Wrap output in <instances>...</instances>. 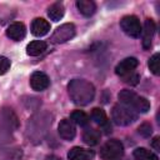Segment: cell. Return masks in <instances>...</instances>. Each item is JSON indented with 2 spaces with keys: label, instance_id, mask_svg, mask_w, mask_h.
<instances>
[{
  "label": "cell",
  "instance_id": "1",
  "mask_svg": "<svg viewBox=\"0 0 160 160\" xmlns=\"http://www.w3.org/2000/svg\"><path fill=\"white\" fill-rule=\"evenodd\" d=\"M68 92L71 100L80 106L90 104L95 98L94 85L84 79H72L68 84Z\"/></svg>",
  "mask_w": 160,
  "mask_h": 160
},
{
  "label": "cell",
  "instance_id": "2",
  "mask_svg": "<svg viewBox=\"0 0 160 160\" xmlns=\"http://www.w3.org/2000/svg\"><path fill=\"white\" fill-rule=\"evenodd\" d=\"M118 98L122 105L128 106L129 109H131L134 111L146 112L150 110V101L146 98L138 95L132 90H121L119 92Z\"/></svg>",
  "mask_w": 160,
  "mask_h": 160
},
{
  "label": "cell",
  "instance_id": "3",
  "mask_svg": "<svg viewBox=\"0 0 160 160\" xmlns=\"http://www.w3.org/2000/svg\"><path fill=\"white\" fill-rule=\"evenodd\" d=\"M111 118L116 125L126 126L136 120V114L125 105H115L111 110Z\"/></svg>",
  "mask_w": 160,
  "mask_h": 160
},
{
  "label": "cell",
  "instance_id": "4",
  "mask_svg": "<svg viewBox=\"0 0 160 160\" xmlns=\"http://www.w3.org/2000/svg\"><path fill=\"white\" fill-rule=\"evenodd\" d=\"M124 154V146L120 140L112 139L106 141L100 149V156L104 160H118Z\"/></svg>",
  "mask_w": 160,
  "mask_h": 160
},
{
  "label": "cell",
  "instance_id": "5",
  "mask_svg": "<svg viewBox=\"0 0 160 160\" xmlns=\"http://www.w3.org/2000/svg\"><path fill=\"white\" fill-rule=\"evenodd\" d=\"M121 30L130 38H139L141 35V24L135 15H126L120 20Z\"/></svg>",
  "mask_w": 160,
  "mask_h": 160
},
{
  "label": "cell",
  "instance_id": "6",
  "mask_svg": "<svg viewBox=\"0 0 160 160\" xmlns=\"http://www.w3.org/2000/svg\"><path fill=\"white\" fill-rule=\"evenodd\" d=\"M75 36V25L71 22H65L56 28V30L51 35V41L54 44H62L71 40Z\"/></svg>",
  "mask_w": 160,
  "mask_h": 160
},
{
  "label": "cell",
  "instance_id": "7",
  "mask_svg": "<svg viewBox=\"0 0 160 160\" xmlns=\"http://www.w3.org/2000/svg\"><path fill=\"white\" fill-rule=\"evenodd\" d=\"M50 85V79L45 72L35 71L30 76V86L35 91H42Z\"/></svg>",
  "mask_w": 160,
  "mask_h": 160
},
{
  "label": "cell",
  "instance_id": "8",
  "mask_svg": "<svg viewBox=\"0 0 160 160\" xmlns=\"http://www.w3.org/2000/svg\"><path fill=\"white\" fill-rule=\"evenodd\" d=\"M138 64H139V61H138L136 58H132V56L126 58V59L121 60V61L116 65V68H115V72H116L119 76H122V78H124V76L131 74V72L136 69Z\"/></svg>",
  "mask_w": 160,
  "mask_h": 160
},
{
  "label": "cell",
  "instance_id": "9",
  "mask_svg": "<svg viewBox=\"0 0 160 160\" xmlns=\"http://www.w3.org/2000/svg\"><path fill=\"white\" fill-rule=\"evenodd\" d=\"M155 22L151 19H146L144 22V28H141V35H142V48L145 50L150 49L151 40L155 34Z\"/></svg>",
  "mask_w": 160,
  "mask_h": 160
},
{
  "label": "cell",
  "instance_id": "10",
  "mask_svg": "<svg viewBox=\"0 0 160 160\" xmlns=\"http://www.w3.org/2000/svg\"><path fill=\"white\" fill-rule=\"evenodd\" d=\"M25 35H26V28L20 21H15V22L10 24L6 29V36L10 38L14 41L22 40L25 38Z\"/></svg>",
  "mask_w": 160,
  "mask_h": 160
},
{
  "label": "cell",
  "instance_id": "11",
  "mask_svg": "<svg viewBox=\"0 0 160 160\" xmlns=\"http://www.w3.org/2000/svg\"><path fill=\"white\" fill-rule=\"evenodd\" d=\"M58 132H59L60 138H62L64 140H72L76 135V129L71 120L64 119L60 121V124L58 126Z\"/></svg>",
  "mask_w": 160,
  "mask_h": 160
},
{
  "label": "cell",
  "instance_id": "12",
  "mask_svg": "<svg viewBox=\"0 0 160 160\" xmlns=\"http://www.w3.org/2000/svg\"><path fill=\"white\" fill-rule=\"evenodd\" d=\"M94 156H95L94 150L80 148V146H74L68 152L69 160H92Z\"/></svg>",
  "mask_w": 160,
  "mask_h": 160
},
{
  "label": "cell",
  "instance_id": "13",
  "mask_svg": "<svg viewBox=\"0 0 160 160\" xmlns=\"http://www.w3.org/2000/svg\"><path fill=\"white\" fill-rule=\"evenodd\" d=\"M0 122L2 126H5L8 130H14L18 128L19 121L16 115L11 109H2L0 112Z\"/></svg>",
  "mask_w": 160,
  "mask_h": 160
},
{
  "label": "cell",
  "instance_id": "14",
  "mask_svg": "<svg viewBox=\"0 0 160 160\" xmlns=\"http://www.w3.org/2000/svg\"><path fill=\"white\" fill-rule=\"evenodd\" d=\"M50 30V24L42 18H36L31 22V32L35 36H44L49 32Z\"/></svg>",
  "mask_w": 160,
  "mask_h": 160
},
{
  "label": "cell",
  "instance_id": "15",
  "mask_svg": "<svg viewBox=\"0 0 160 160\" xmlns=\"http://www.w3.org/2000/svg\"><path fill=\"white\" fill-rule=\"evenodd\" d=\"M76 6H78L79 11L86 18L94 15L95 11H96V4L91 0H78Z\"/></svg>",
  "mask_w": 160,
  "mask_h": 160
},
{
  "label": "cell",
  "instance_id": "16",
  "mask_svg": "<svg viewBox=\"0 0 160 160\" xmlns=\"http://www.w3.org/2000/svg\"><path fill=\"white\" fill-rule=\"evenodd\" d=\"M46 48H48V45H46L45 41H42V40H34V41L28 44L26 54L30 55V56H38V55L42 54L46 50Z\"/></svg>",
  "mask_w": 160,
  "mask_h": 160
},
{
  "label": "cell",
  "instance_id": "17",
  "mask_svg": "<svg viewBox=\"0 0 160 160\" xmlns=\"http://www.w3.org/2000/svg\"><path fill=\"white\" fill-rule=\"evenodd\" d=\"M64 12H65V9L61 2H54L48 8V16L52 21H59L64 16Z\"/></svg>",
  "mask_w": 160,
  "mask_h": 160
},
{
  "label": "cell",
  "instance_id": "18",
  "mask_svg": "<svg viewBox=\"0 0 160 160\" xmlns=\"http://www.w3.org/2000/svg\"><path fill=\"white\" fill-rule=\"evenodd\" d=\"M82 139H84L85 144H88V145H90V146H94V145L99 144V141H100V132H99L98 130L92 129V128L86 129V130L84 131Z\"/></svg>",
  "mask_w": 160,
  "mask_h": 160
},
{
  "label": "cell",
  "instance_id": "19",
  "mask_svg": "<svg viewBox=\"0 0 160 160\" xmlns=\"http://www.w3.org/2000/svg\"><path fill=\"white\" fill-rule=\"evenodd\" d=\"M91 119L99 124L100 126H105L109 129V124H108V118H106V114L102 109L100 108H94L92 111H91Z\"/></svg>",
  "mask_w": 160,
  "mask_h": 160
},
{
  "label": "cell",
  "instance_id": "20",
  "mask_svg": "<svg viewBox=\"0 0 160 160\" xmlns=\"http://www.w3.org/2000/svg\"><path fill=\"white\" fill-rule=\"evenodd\" d=\"M134 158L136 160H159L158 155L145 148H138L134 150Z\"/></svg>",
  "mask_w": 160,
  "mask_h": 160
},
{
  "label": "cell",
  "instance_id": "21",
  "mask_svg": "<svg viewBox=\"0 0 160 160\" xmlns=\"http://www.w3.org/2000/svg\"><path fill=\"white\" fill-rule=\"evenodd\" d=\"M70 119H71L72 122H75V124H78V125H80V126L88 125V124H89V120H90L89 116H88L84 111H81V110H75V111H72L71 115H70Z\"/></svg>",
  "mask_w": 160,
  "mask_h": 160
},
{
  "label": "cell",
  "instance_id": "22",
  "mask_svg": "<svg viewBox=\"0 0 160 160\" xmlns=\"http://www.w3.org/2000/svg\"><path fill=\"white\" fill-rule=\"evenodd\" d=\"M159 62H160V55L159 54H154L150 60H149V69L151 70V72L154 75H159L160 74V66H159Z\"/></svg>",
  "mask_w": 160,
  "mask_h": 160
},
{
  "label": "cell",
  "instance_id": "23",
  "mask_svg": "<svg viewBox=\"0 0 160 160\" xmlns=\"http://www.w3.org/2000/svg\"><path fill=\"white\" fill-rule=\"evenodd\" d=\"M138 131H139V134H140V135H142V136L148 138V136H150V135H151V132H152V128H151V125H150V124L144 122V124H141V125L139 126Z\"/></svg>",
  "mask_w": 160,
  "mask_h": 160
},
{
  "label": "cell",
  "instance_id": "24",
  "mask_svg": "<svg viewBox=\"0 0 160 160\" xmlns=\"http://www.w3.org/2000/svg\"><path fill=\"white\" fill-rule=\"evenodd\" d=\"M10 60L5 56H0V75H4L10 69Z\"/></svg>",
  "mask_w": 160,
  "mask_h": 160
},
{
  "label": "cell",
  "instance_id": "25",
  "mask_svg": "<svg viewBox=\"0 0 160 160\" xmlns=\"http://www.w3.org/2000/svg\"><path fill=\"white\" fill-rule=\"evenodd\" d=\"M159 141H160V140H159V136H156V138L152 140V142H151V145L154 146V149H155V150H160V146H159Z\"/></svg>",
  "mask_w": 160,
  "mask_h": 160
}]
</instances>
